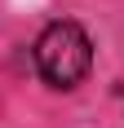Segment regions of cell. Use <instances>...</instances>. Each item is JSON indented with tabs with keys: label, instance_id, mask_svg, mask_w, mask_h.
Instances as JSON below:
<instances>
[{
	"label": "cell",
	"instance_id": "obj_1",
	"mask_svg": "<svg viewBox=\"0 0 124 128\" xmlns=\"http://www.w3.org/2000/svg\"><path fill=\"white\" fill-rule=\"evenodd\" d=\"M93 66V40L80 22H49L36 40V71L49 88H75Z\"/></svg>",
	"mask_w": 124,
	"mask_h": 128
}]
</instances>
